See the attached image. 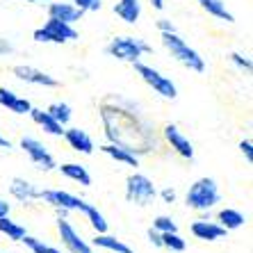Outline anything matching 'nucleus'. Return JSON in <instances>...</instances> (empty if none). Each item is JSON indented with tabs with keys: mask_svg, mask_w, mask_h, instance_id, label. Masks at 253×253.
Instances as JSON below:
<instances>
[{
	"mask_svg": "<svg viewBox=\"0 0 253 253\" xmlns=\"http://www.w3.org/2000/svg\"><path fill=\"white\" fill-rule=\"evenodd\" d=\"M39 199L50 203L53 208H62V210H80L84 217L89 219V224L96 233H107V219L103 217V212L98 210L96 206L87 203V201L78 199V196L69 194V192H62V189H43L39 192Z\"/></svg>",
	"mask_w": 253,
	"mask_h": 253,
	"instance_id": "obj_1",
	"label": "nucleus"
},
{
	"mask_svg": "<svg viewBox=\"0 0 253 253\" xmlns=\"http://www.w3.org/2000/svg\"><path fill=\"white\" fill-rule=\"evenodd\" d=\"M162 43L171 53V57L176 62H180L183 66H187L189 71H194V73H203L206 71V59L201 57L199 50H194L178 32H162Z\"/></svg>",
	"mask_w": 253,
	"mask_h": 253,
	"instance_id": "obj_2",
	"label": "nucleus"
},
{
	"mask_svg": "<svg viewBox=\"0 0 253 253\" xmlns=\"http://www.w3.org/2000/svg\"><path fill=\"white\" fill-rule=\"evenodd\" d=\"M221 194H219V187L214 183V178H199L192 187L187 189V196H185V203L192 210H210L212 206H217Z\"/></svg>",
	"mask_w": 253,
	"mask_h": 253,
	"instance_id": "obj_3",
	"label": "nucleus"
},
{
	"mask_svg": "<svg viewBox=\"0 0 253 253\" xmlns=\"http://www.w3.org/2000/svg\"><path fill=\"white\" fill-rule=\"evenodd\" d=\"M105 50L107 55H112V57L121 59V62H130V64L139 62V57L144 53H153V48L148 46L144 39H137V37H114Z\"/></svg>",
	"mask_w": 253,
	"mask_h": 253,
	"instance_id": "obj_4",
	"label": "nucleus"
},
{
	"mask_svg": "<svg viewBox=\"0 0 253 253\" xmlns=\"http://www.w3.org/2000/svg\"><path fill=\"white\" fill-rule=\"evenodd\" d=\"M78 39V30L69 23L48 18L42 28L35 30V42L39 43H66V42H76Z\"/></svg>",
	"mask_w": 253,
	"mask_h": 253,
	"instance_id": "obj_5",
	"label": "nucleus"
},
{
	"mask_svg": "<svg viewBox=\"0 0 253 253\" xmlns=\"http://www.w3.org/2000/svg\"><path fill=\"white\" fill-rule=\"evenodd\" d=\"M155 196H158V189H155L151 178H146L144 173H132V176H128V180H126V199H128L130 203L148 206Z\"/></svg>",
	"mask_w": 253,
	"mask_h": 253,
	"instance_id": "obj_6",
	"label": "nucleus"
},
{
	"mask_svg": "<svg viewBox=\"0 0 253 253\" xmlns=\"http://www.w3.org/2000/svg\"><path fill=\"white\" fill-rule=\"evenodd\" d=\"M132 66H135L137 76H139L141 80L148 84V87H153L160 96L171 98V100L178 96V89H176V84H173V80H171V78H167V76H162L158 69H153V66H148V64H141V62H135Z\"/></svg>",
	"mask_w": 253,
	"mask_h": 253,
	"instance_id": "obj_7",
	"label": "nucleus"
},
{
	"mask_svg": "<svg viewBox=\"0 0 253 253\" xmlns=\"http://www.w3.org/2000/svg\"><path fill=\"white\" fill-rule=\"evenodd\" d=\"M21 148H23L25 155L32 160V165H35L37 169H42V171L55 169V158L48 153L46 146H43L39 139H35V137H23V139H21Z\"/></svg>",
	"mask_w": 253,
	"mask_h": 253,
	"instance_id": "obj_8",
	"label": "nucleus"
},
{
	"mask_svg": "<svg viewBox=\"0 0 253 253\" xmlns=\"http://www.w3.org/2000/svg\"><path fill=\"white\" fill-rule=\"evenodd\" d=\"M57 233H59L62 244H64L71 253H96L94 247H91V244H87V242L80 237V233H78V230L73 228L66 219H59V221H57Z\"/></svg>",
	"mask_w": 253,
	"mask_h": 253,
	"instance_id": "obj_9",
	"label": "nucleus"
},
{
	"mask_svg": "<svg viewBox=\"0 0 253 253\" xmlns=\"http://www.w3.org/2000/svg\"><path fill=\"white\" fill-rule=\"evenodd\" d=\"M12 73L23 80V83H30V84H37V87H59V80L53 78L50 73L42 69H35V66H25V64H18L12 69Z\"/></svg>",
	"mask_w": 253,
	"mask_h": 253,
	"instance_id": "obj_10",
	"label": "nucleus"
},
{
	"mask_svg": "<svg viewBox=\"0 0 253 253\" xmlns=\"http://www.w3.org/2000/svg\"><path fill=\"white\" fill-rule=\"evenodd\" d=\"M84 12L83 9H78L73 2H48V18H55V21H62V23H78V21H83Z\"/></svg>",
	"mask_w": 253,
	"mask_h": 253,
	"instance_id": "obj_11",
	"label": "nucleus"
},
{
	"mask_svg": "<svg viewBox=\"0 0 253 253\" xmlns=\"http://www.w3.org/2000/svg\"><path fill=\"white\" fill-rule=\"evenodd\" d=\"M192 235L196 240H203V242H217V240H224L228 230L224 226H219L217 221H208V219H199L194 224L189 226Z\"/></svg>",
	"mask_w": 253,
	"mask_h": 253,
	"instance_id": "obj_12",
	"label": "nucleus"
},
{
	"mask_svg": "<svg viewBox=\"0 0 253 253\" xmlns=\"http://www.w3.org/2000/svg\"><path fill=\"white\" fill-rule=\"evenodd\" d=\"M165 137H167V141H169V146L173 148L180 158H185V160L194 158V146H192V141H189L187 137H185L183 132L176 128V126H167V128H165Z\"/></svg>",
	"mask_w": 253,
	"mask_h": 253,
	"instance_id": "obj_13",
	"label": "nucleus"
},
{
	"mask_svg": "<svg viewBox=\"0 0 253 253\" xmlns=\"http://www.w3.org/2000/svg\"><path fill=\"white\" fill-rule=\"evenodd\" d=\"M62 137L69 141V146L73 148V151H78V153H83V155H91V153H94V141H91V137H89L84 130H80V128H66Z\"/></svg>",
	"mask_w": 253,
	"mask_h": 253,
	"instance_id": "obj_14",
	"label": "nucleus"
},
{
	"mask_svg": "<svg viewBox=\"0 0 253 253\" xmlns=\"http://www.w3.org/2000/svg\"><path fill=\"white\" fill-rule=\"evenodd\" d=\"M100 151L105 155H110V158L114 160V162H121V165H128L132 167V169H137L139 167V158L135 155V151H130V148L121 146V144H105V146H100Z\"/></svg>",
	"mask_w": 253,
	"mask_h": 253,
	"instance_id": "obj_15",
	"label": "nucleus"
},
{
	"mask_svg": "<svg viewBox=\"0 0 253 253\" xmlns=\"http://www.w3.org/2000/svg\"><path fill=\"white\" fill-rule=\"evenodd\" d=\"M0 105L7 107L14 114H28L32 110L28 98H21V96L14 94L12 89H5V87H0Z\"/></svg>",
	"mask_w": 253,
	"mask_h": 253,
	"instance_id": "obj_16",
	"label": "nucleus"
},
{
	"mask_svg": "<svg viewBox=\"0 0 253 253\" xmlns=\"http://www.w3.org/2000/svg\"><path fill=\"white\" fill-rule=\"evenodd\" d=\"M9 192L21 203H32V201L39 199V189L30 183V180H25V178H14L12 185H9Z\"/></svg>",
	"mask_w": 253,
	"mask_h": 253,
	"instance_id": "obj_17",
	"label": "nucleus"
},
{
	"mask_svg": "<svg viewBox=\"0 0 253 253\" xmlns=\"http://www.w3.org/2000/svg\"><path fill=\"white\" fill-rule=\"evenodd\" d=\"M28 114L32 117V121H35L39 128L46 130L48 135H55V137H62V135H64V126L57 124V121H55V119L50 117L48 112H43V110H39V107H32Z\"/></svg>",
	"mask_w": 253,
	"mask_h": 253,
	"instance_id": "obj_18",
	"label": "nucleus"
},
{
	"mask_svg": "<svg viewBox=\"0 0 253 253\" xmlns=\"http://www.w3.org/2000/svg\"><path fill=\"white\" fill-rule=\"evenodd\" d=\"M114 14L126 23H137L141 16V2L139 0H119L114 5Z\"/></svg>",
	"mask_w": 253,
	"mask_h": 253,
	"instance_id": "obj_19",
	"label": "nucleus"
},
{
	"mask_svg": "<svg viewBox=\"0 0 253 253\" xmlns=\"http://www.w3.org/2000/svg\"><path fill=\"white\" fill-rule=\"evenodd\" d=\"M59 171H62V176H66L69 180H76V183L83 185V187H89V185H91L89 171L84 169L83 165H78V162H66V165L59 167Z\"/></svg>",
	"mask_w": 253,
	"mask_h": 253,
	"instance_id": "obj_20",
	"label": "nucleus"
},
{
	"mask_svg": "<svg viewBox=\"0 0 253 253\" xmlns=\"http://www.w3.org/2000/svg\"><path fill=\"white\" fill-rule=\"evenodd\" d=\"M217 221H219V226H224L226 230H237V228H242V226L247 224V217H244L240 210L224 208V210H219Z\"/></svg>",
	"mask_w": 253,
	"mask_h": 253,
	"instance_id": "obj_21",
	"label": "nucleus"
},
{
	"mask_svg": "<svg viewBox=\"0 0 253 253\" xmlns=\"http://www.w3.org/2000/svg\"><path fill=\"white\" fill-rule=\"evenodd\" d=\"M94 247L105 249V251H112V253H132V249H130L128 244H124L121 240H117V237H112V235H107V233H96Z\"/></svg>",
	"mask_w": 253,
	"mask_h": 253,
	"instance_id": "obj_22",
	"label": "nucleus"
},
{
	"mask_svg": "<svg viewBox=\"0 0 253 253\" xmlns=\"http://www.w3.org/2000/svg\"><path fill=\"white\" fill-rule=\"evenodd\" d=\"M196 2H199L210 16L219 18V21H226V23H233V21H235V16L226 9V5L221 0H196Z\"/></svg>",
	"mask_w": 253,
	"mask_h": 253,
	"instance_id": "obj_23",
	"label": "nucleus"
},
{
	"mask_svg": "<svg viewBox=\"0 0 253 253\" xmlns=\"http://www.w3.org/2000/svg\"><path fill=\"white\" fill-rule=\"evenodd\" d=\"M0 233L14 242H21L28 235V233H25V226H21L18 221H14V219H9V217H0Z\"/></svg>",
	"mask_w": 253,
	"mask_h": 253,
	"instance_id": "obj_24",
	"label": "nucleus"
},
{
	"mask_svg": "<svg viewBox=\"0 0 253 253\" xmlns=\"http://www.w3.org/2000/svg\"><path fill=\"white\" fill-rule=\"evenodd\" d=\"M46 112L62 126H66L71 121V107L66 105V103H53V105H48Z\"/></svg>",
	"mask_w": 253,
	"mask_h": 253,
	"instance_id": "obj_25",
	"label": "nucleus"
},
{
	"mask_svg": "<svg viewBox=\"0 0 253 253\" xmlns=\"http://www.w3.org/2000/svg\"><path fill=\"white\" fill-rule=\"evenodd\" d=\"M162 247L169 249V251L180 253V251H185V249H187V242L178 235V230H176V233H162Z\"/></svg>",
	"mask_w": 253,
	"mask_h": 253,
	"instance_id": "obj_26",
	"label": "nucleus"
},
{
	"mask_svg": "<svg viewBox=\"0 0 253 253\" xmlns=\"http://www.w3.org/2000/svg\"><path fill=\"white\" fill-rule=\"evenodd\" d=\"M153 228L158 230V233H176L178 226H176V221H173L171 217H165V214H160V217L153 219Z\"/></svg>",
	"mask_w": 253,
	"mask_h": 253,
	"instance_id": "obj_27",
	"label": "nucleus"
},
{
	"mask_svg": "<svg viewBox=\"0 0 253 253\" xmlns=\"http://www.w3.org/2000/svg\"><path fill=\"white\" fill-rule=\"evenodd\" d=\"M21 242H23V244L32 253H48V251H50V247H48V244H43L42 240H37V237H32V235H25Z\"/></svg>",
	"mask_w": 253,
	"mask_h": 253,
	"instance_id": "obj_28",
	"label": "nucleus"
},
{
	"mask_svg": "<svg viewBox=\"0 0 253 253\" xmlns=\"http://www.w3.org/2000/svg\"><path fill=\"white\" fill-rule=\"evenodd\" d=\"M73 5L83 12H98L103 7V0H73Z\"/></svg>",
	"mask_w": 253,
	"mask_h": 253,
	"instance_id": "obj_29",
	"label": "nucleus"
},
{
	"mask_svg": "<svg viewBox=\"0 0 253 253\" xmlns=\"http://www.w3.org/2000/svg\"><path fill=\"white\" fill-rule=\"evenodd\" d=\"M230 62H233V64H237L240 69H244L247 73H251V69H253V64H251V59H249V55L230 53Z\"/></svg>",
	"mask_w": 253,
	"mask_h": 253,
	"instance_id": "obj_30",
	"label": "nucleus"
},
{
	"mask_svg": "<svg viewBox=\"0 0 253 253\" xmlns=\"http://www.w3.org/2000/svg\"><path fill=\"white\" fill-rule=\"evenodd\" d=\"M240 151L244 153V158H247L249 165H251L253 162V141L251 139H242L240 141Z\"/></svg>",
	"mask_w": 253,
	"mask_h": 253,
	"instance_id": "obj_31",
	"label": "nucleus"
},
{
	"mask_svg": "<svg viewBox=\"0 0 253 253\" xmlns=\"http://www.w3.org/2000/svg\"><path fill=\"white\" fill-rule=\"evenodd\" d=\"M148 237H151V244H155V247H162V233H158L155 228H148Z\"/></svg>",
	"mask_w": 253,
	"mask_h": 253,
	"instance_id": "obj_32",
	"label": "nucleus"
},
{
	"mask_svg": "<svg viewBox=\"0 0 253 253\" xmlns=\"http://www.w3.org/2000/svg\"><path fill=\"white\" fill-rule=\"evenodd\" d=\"M158 28H160V32H176L173 23H171V21H167V18H160V21H158Z\"/></svg>",
	"mask_w": 253,
	"mask_h": 253,
	"instance_id": "obj_33",
	"label": "nucleus"
},
{
	"mask_svg": "<svg viewBox=\"0 0 253 253\" xmlns=\"http://www.w3.org/2000/svg\"><path fill=\"white\" fill-rule=\"evenodd\" d=\"M14 50V46L9 42H7V39H2V37H0V55H9Z\"/></svg>",
	"mask_w": 253,
	"mask_h": 253,
	"instance_id": "obj_34",
	"label": "nucleus"
},
{
	"mask_svg": "<svg viewBox=\"0 0 253 253\" xmlns=\"http://www.w3.org/2000/svg\"><path fill=\"white\" fill-rule=\"evenodd\" d=\"M162 199L167 201V203H173V201H176V192H173V189H162Z\"/></svg>",
	"mask_w": 253,
	"mask_h": 253,
	"instance_id": "obj_35",
	"label": "nucleus"
},
{
	"mask_svg": "<svg viewBox=\"0 0 253 253\" xmlns=\"http://www.w3.org/2000/svg\"><path fill=\"white\" fill-rule=\"evenodd\" d=\"M9 210H12V206L5 199H0V217H9Z\"/></svg>",
	"mask_w": 253,
	"mask_h": 253,
	"instance_id": "obj_36",
	"label": "nucleus"
},
{
	"mask_svg": "<svg viewBox=\"0 0 253 253\" xmlns=\"http://www.w3.org/2000/svg\"><path fill=\"white\" fill-rule=\"evenodd\" d=\"M0 148H12L9 139H7V137H2V135H0Z\"/></svg>",
	"mask_w": 253,
	"mask_h": 253,
	"instance_id": "obj_37",
	"label": "nucleus"
},
{
	"mask_svg": "<svg viewBox=\"0 0 253 253\" xmlns=\"http://www.w3.org/2000/svg\"><path fill=\"white\" fill-rule=\"evenodd\" d=\"M25 2H50V0H25Z\"/></svg>",
	"mask_w": 253,
	"mask_h": 253,
	"instance_id": "obj_38",
	"label": "nucleus"
},
{
	"mask_svg": "<svg viewBox=\"0 0 253 253\" xmlns=\"http://www.w3.org/2000/svg\"><path fill=\"white\" fill-rule=\"evenodd\" d=\"M48 253H62V251H59V249H55V247H50V251H48Z\"/></svg>",
	"mask_w": 253,
	"mask_h": 253,
	"instance_id": "obj_39",
	"label": "nucleus"
},
{
	"mask_svg": "<svg viewBox=\"0 0 253 253\" xmlns=\"http://www.w3.org/2000/svg\"><path fill=\"white\" fill-rule=\"evenodd\" d=\"M0 253H2V251H0Z\"/></svg>",
	"mask_w": 253,
	"mask_h": 253,
	"instance_id": "obj_40",
	"label": "nucleus"
}]
</instances>
